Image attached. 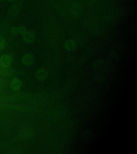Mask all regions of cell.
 I'll return each mask as SVG.
<instances>
[{
    "mask_svg": "<svg viewBox=\"0 0 137 154\" xmlns=\"http://www.w3.org/2000/svg\"><path fill=\"white\" fill-rule=\"evenodd\" d=\"M64 48L68 51H75L76 48V43L73 40H68L64 43Z\"/></svg>",
    "mask_w": 137,
    "mask_h": 154,
    "instance_id": "6",
    "label": "cell"
},
{
    "mask_svg": "<svg viewBox=\"0 0 137 154\" xmlns=\"http://www.w3.org/2000/svg\"><path fill=\"white\" fill-rule=\"evenodd\" d=\"M18 28H19V34L24 35V34L27 31L26 28L25 27L23 26L18 27Z\"/></svg>",
    "mask_w": 137,
    "mask_h": 154,
    "instance_id": "9",
    "label": "cell"
},
{
    "mask_svg": "<svg viewBox=\"0 0 137 154\" xmlns=\"http://www.w3.org/2000/svg\"><path fill=\"white\" fill-rule=\"evenodd\" d=\"M22 61L24 65L30 66H31L34 62V57L31 54H26L23 56Z\"/></svg>",
    "mask_w": 137,
    "mask_h": 154,
    "instance_id": "3",
    "label": "cell"
},
{
    "mask_svg": "<svg viewBox=\"0 0 137 154\" xmlns=\"http://www.w3.org/2000/svg\"><path fill=\"white\" fill-rule=\"evenodd\" d=\"M5 1H6V0H0V2H5Z\"/></svg>",
    "mask_w": 137,
    "mask_h": 154,
    "instance_id": "11",
    "label": "cell"
},
{
    "mask_svg": "<svg viewBox=\"0 0 137 154\" xmlns=\"http://www.w3.org/2000/svg\"><path fill=\"white\" fill-rule=\"evenodd\" d=\"M8 1H9V2H13V1H14L15 0H7Z\"/></svg>",
    "mask_w": 137,
    "mask_h": 154,
    "instance_id": "12",
    "label": "cell"
},
{
    "mask_svg": "<svg viewBox=\"0 0 137 154\" xmlns=\"http://www.w3.org/2000/svg\"><path fill=\"white\" fill-rule=\"evenodd\" d=\"M35 34L32 32L27 31V32L23 35V40L26 43H33L35 40Z\"/></svg>",
    "mask_w": 137,
    "mask_h": 154,
    "instance_id": "4",
    "label": "cell"
},
{
    "mask_svg": "<svg viewBox=\"0 0 137 154\" xmlns=\"http://www.w3.org/2000/svg\"><path fill=\"white\" fill-rule=\"evenodd\" d=\"M12 62V58L7 54H3L0 57V65L3 67L9 66Z\"/></svg>",
    "mask_w": 137,
    "mask_h": 154,
    "instance_id": "1",
    "label": "cell"
},
{
    "mask_svg": "<svg viewBox=\"0 0 137 154\" xmlns=\"http://www.w3.org/2000/svg\"><path fill=\"white\" fill-rule=\"evenodd\" d=\"M22 82L18 79H14L11 82V87L14 91H18L22 86Z\"/></svg>",
    "mask_w": 137,
    "mask_h": 154,
    "instance_id": "7",
    "label": "cell"
},
{
    "mask_svg": "<svg viewBox=\"0 0 137 154\" xmlns=\"http://www.w3.org/2000/svg\"><path fill=\"white\" fill-rule=\"evenodd\" d=\"M48 77V71L44 69H40L36 72V79L38 80L39 81L43 82L47 79Z\"/></svg>",
    "mask_w": 137,
    "mask_h": 154,
    "instance_id": "2",
    "label": "cell"
},
{
    "mask_svg": "<svg viewBox=\"0 0 137 154\" xmlns=\"http://www.w3.org/2000/svg\"><path fill=\"white\" fill-rule=\"evenodd\" d=\"M6 43L4 38L0 36V50H2L5 48Z\"/></svg>",
    "mask_w": 137,
    "mask_h": 154,
    "instance_id": "10",
    "label": "cell"
},
{
    "mask_svg": "<svg viewBox=\"0 0 137 154\" xmlns=\"http://www.w3.org/2000/svg\"><path fill=\"white\" fill-rule=\"evenodd\" d=\"M10 32L13 35H17L19 34V28L18 27H12L10 29Z\"/></svg>",
    "mask_w": 137,
    "mask_h": 154,
    "instance_id": "8",
    "label": "cell"
},
{
    "mask_svg": "<svg viewBox=\"0 0 137 154\" xmlns=\"http://www.w3.org/2000/svg\"><path fill=\"white\" fill-rule=\"evenodd\" d=\"M20 10V6L18 4L14 3L11 5L9 10V14L10 16L14 17L17 16Z\"/></svg>",
    "mask_w": 137,
    "mask_h": 154,
    "instance_id": "5",
    "label": "cell"
}]
</instances>
